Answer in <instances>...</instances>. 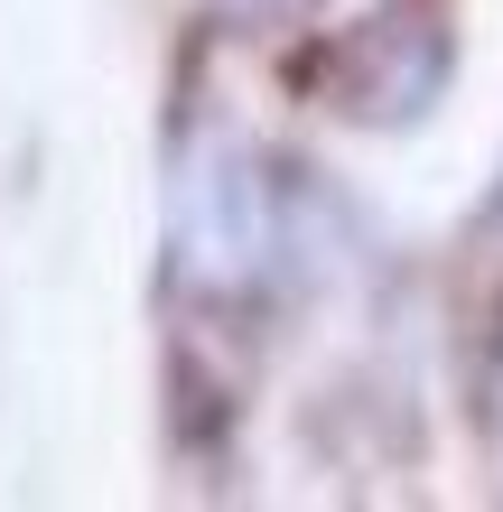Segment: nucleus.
Wrapping results in <instances>:
<instances>
[{"label": "nucleus", "mask_w": 503, "mask_h": 512, "mask_svg": "<svg viewBox=\"0 0 503 512\" xmlns=\"http://www.w3.org/2000/svg\"><path fill=\"white\" fill-rule=\"evenodd\" d=\"M168 243L187 289L205 298H243L271 280V252H280V215H271V177L243 140L205 131L187 159H177V187H168Z\"/></svg>", "instance_id": "1"}, {"label": "nucleus", "mask_w": 503, "mask_h": 512, "mask_svg": "<svg viewBox=\"0 0 503 512\" xmlns=\"http://www.w3.org/2000/svg\"><path fill=\"white\" fill-rule=\"evenodd\" d=\"M485 243L503 252V187H494V205H485Z\"/></svg>", "instance_id": "2"}, {"label": "nucleus", "mask_w": 503, "mask_h": 512, "mask_svg": "<svg viewBox=\"0 0 503 512\" xmlns=\"http://www.w3.org/2000/svg\"><path fill=\"white\" fill-rule=\"evenodd\" d=\"M494 438H503V354H494Z\"/></svg>", "instance_id": "3"}, {"label": "nucleus", "mask_w": 503, "mask_h": 512, "mask_svg": "<svg viewBox=\"0 0 503 512\" xmlns=\"http://www.w3.org/2000/svg\"><path fill=\"white\" fill-rule=\"evenodd\" d=\"M336 10H364V0H336Z\"/></svg>", "instance_id": "4"}]
</instances>
